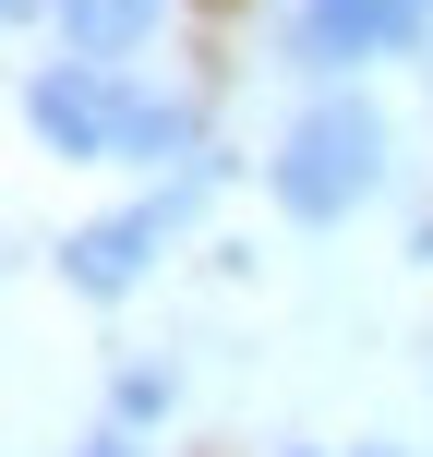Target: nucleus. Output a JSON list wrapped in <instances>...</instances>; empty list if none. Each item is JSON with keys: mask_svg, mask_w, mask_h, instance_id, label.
<instances>
[{"mask_svg": "<svg viewBox=\"0 0 433 457\" xmlns=\"http://www.w3.org/2000/svg\"><path fill=\"white\" fill-rule=\"evenodd\" d=\"M157 228H169V205H133V217L72 228V241H61V277H72V289H96V301H109V289H133V277H145V253H157Z\"/></svg>", "mask_w": 433, "mask_h": 457, "instance_id": "nucleus-4", "label": "nucleus"}, {"mask_svg": "<svg viewBox=\"0 0 433 457\" xmlns=\"http://www.w3.org/2000/svg\"><path fill=\"white\" fill-rule=\"evenodd\" d=\"M373 169H386V120H373L362 96H325V109L277 145V205L289 217H349L373 193Z\"/></svg>", "mask_w": 433, "mask_h": 457, "instance_id": "nucleus-1", "label": "nucleus"}, {"mask_svg": "<svg viewBox=\"0 0 433 457\" xmlns=\"http://www.w3.org/2000/svg\"><path fill=\"white\" fill-rule=\"evenodd\" d=\"M121 120H133V96H109L85 61L37 72V133L61 145V157H109V145H121Z\"/></svg>", "mask_w": 433, "mask_h": 457, "instance_id": "nucleus-3", "label": "nucleus"}, {"mask_svg": "<svg viewBox=\"0 0 433 457\" xmlns=\"http://www.w3.org/2000/svg\"><path fill=\"white\" fill-rule=\"evenodd\" d=\"M433 37V0H301V61H373Z\"/></svg>", "mask_w": 433, "mask_h": 457, "instance_id": "nucleus-2", "label": "nucleus"}, {"mask_svg": "<svg viewBox=\"0 0 433 457\" xmlns=\"http://www.w3.org/2000/svg\"><path fill=\"white\" fill-rule=\"evenodd\" d=\"M121 145H133V157H181V145H193V120H181V109H157V96H133Z\"/></svg>", "mask_w": 433, "mask_h": 457, "instance_id": "nucleus-6", "label": "nucleus"}, {"mask_svg": "<svg viewBox=\"0 0 433 457\" xmlns=\"http://www.w3.org/2000/svg\"><path fill=\"white\" fill-rule=\"evenodd\" d=\"M48 12H61V37L85 61H121L133 37H157V0H48Z\"/></svg>", "mask_w": 433, "mask_h": 457, "instance_id": "nucleus-5", "label": "nucleus"}, {"mask_svg": "<svg viewBox=\"0 0 433 457\" xmlns=\"http://www.w3.org/2000/svg\"><path fill=\"white\" fill-rule=\"evenodd\" d=\"M85 457H133V445H85Z\"/></svg>", "mask_w": 433, "mask_h": 457, "instance_id": "nucleus-7", "label": "nucleus"}]
</instances>
